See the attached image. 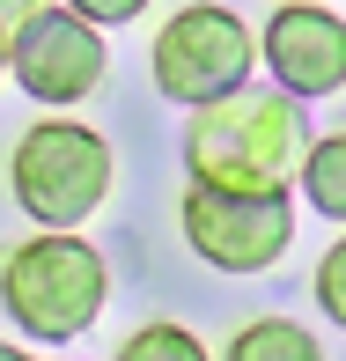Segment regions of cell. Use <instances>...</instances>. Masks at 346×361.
Wrapping results in <instances>:
<instances>
[{
    "instance_id": "4",
    "label": "cell",
    "mask_w": 346,
    "mask_h": 361,
    "mask_svg": "<svg viewBox=\"0 0 346 361\" xmlns=\"http://www.w3.org/2000/svg\"><path fill=\"white\" fill-rule=\"evenodd\" d=\"M155 89L170 96V104H221V96L251 89V59H258V37L243 30L236 8H221V0H192V8H177L170 23L155 30Z\"/></svg>"
},
{
    "instance_id": "14",
    "label": "cell",
    "mask_w": 346,
    "mask_h": 361,
    "mask_svg": "<svg viewBox=\"0 0 346 361\" xmlns=\"http://www.w3.org/2000/svg\"><path fill=\"white\" fill-rule=\"evenodd\" d=\"M0 361H37V354H23V347H0Z\"/></svg>"
},
{
    "instance_id": "12",
    "label": "cell",
    "mask_w": 346,
    "mask_h": 361,
    "mask_svg": "<svg viewBox=\"0 0 346 361\" xmlns=\"http://www.w3.org/2000/svg\"><path fill=\"white\" fill-rule=\"evenodd\" d=\"M37 15H52V0H0V59L23 44V30L37 23Z\"/></svg>"
},
{
    "instance_id": "7",
    "label": "cell",
    "mask_w": 346,
    "mask_h": 361,
    "mask_svg": "<svg viewBox=\"0 0 346 361\" xmlns=\"http://www.w3.org/2000/svg\"><path fill=\"white\" fill-rule=\"evenodd\" d=\"M266 67L288 96H332L346 89V15L317 8V0H280L266 23Z\"/></svg>"
},
{
    "instance_id": "13",
    "label": "cell",
    "mask_w": 346,
    "mask_h": 361,
    "mask_svg": "<svg viewBox=\"0 0 346 361\" xmlns=\"http://www.w3.org/2000/svg\"><path fill=\"white\" fill-rule=\"evenodd\" d=\"M67 8L81 23H96V30H118V23H133V15H147V0H67Z\"/></svg>"
},
{
    "instance_id": "15",
    "label": "cell",
    "mask_w": 346,
    "mask_h": 361,
    "mask_svg": "<svg viewBox=\"0 0 346 361\" xmlns=\"http://www.w3.org/2000/svg\"><path fill=\"white\" fill-rule=\"evenodd\" d=\"M0 74H8V59H0Z\"/></svg>"
},
{
    "instance_id": "11",
    "label": "cell",
    "mask_w": 346,
    "mask_h": 361,
    "mask_svg": "<svg viewBox=\"0 0 346 361\" xmlns=\"http://www.w3.org/2000/svg\"><path fill=\"white\" fill-rule=\"evenodd\" d=\"M317 310H324V317H332L339 332H346V236L317 258Z\"/></svg>"
},
{
    "instance_id": "6",
    "label": "cell",
    "mask_w": 346,
    "mask_h": 361,
    "mask_svg": "<svg viewBox=\"0 0 346 361\" xmlns=\"http://www.w3.org/2000/svg\"><path fill=\"white\" fill-rule=\"evenodd\" d=\"M8 74L23 81L37 104H81V96L104 81V30L81 23L74 8H52L23 30V44L8 52Z\"/></svg>"
},
{
    "instance_id": "2",
    "label": "cell",
    "mask_w": 346,
    "mask_h": 361,
    "mask_svg": "<svg viewBox=\"0 0 346 361\" xmlns=\"http://www.w3.org/2000/svg\"><path fill=\"white\" fill-rule=\"evenodd\" d=\"M104 295H111V266H104V251L81 243V236L37 228L30 243H15V251L0 258V310H8L30 339H44V347L81 339L96 324V310H104Z\"/></svg>"
},
{
    "instance_id": "10",
    "label": "cell",
    "mask_w": 346,
    "mask_h": 361,
    "mask_svg": "<svg viewBox=\"0 0 346 361\" xmlns=\"http://www.w3.org/2000/svg\"><path fill=\"white\" fill-rule=\"evenodd\" d=\"M111 361H214L199 347V332H185V324H170V317H155V324H140L133 339H125Z\"/></svg>"
},
{
    "instance_id": "1",
    "label": "cell",
    "mask_w": 346,
    "mask_h": 361,
    "mask_svg": "<svg viewBox=\"0 0 346 361\" xmlns=\"http://www.w3.org/2000/svg\"><path fill=\"white\" fill-rule=\"evenodd\" d=\"M309 126L288 89H236L221 104L192 111L185 126V170L206 192H236V200H280L302 177Z\"/></svg>"
},
{
    "instance_id": "9",
    "label": "cell",
    "mask_w": 346,
    "mask_h": 361,
    "mask_svg": "<svg viewBox=\"0 0 346 361\" xmlns=\"http://www.w3.org/2000/svg\"><path fill=\"white\" fill-rule=\"evenodd\" d=\"M302 192H309V207H317L324 221H346V126H339V133H324V140H309V155H302Z\"/></svg>"
},
{
    "instance_id": "8",
    "label": "cell",
    "mask_w": 346,
    "mask_h": 361,
    "mask_svg": "<svg viewBox=\"0 0 346 361\" xmlns=\"http://www.w3.org/2000/svg\"><path fill=\"white\" fill-rule=\"evenodd\" d=\"M221 361H324V347H317V332L295 324V317H251L228 339Z\"/></svg>"
},
{
    "instance_id": "3",
    "label": "cell",
    "mask_w": 346,
    "mask_h": 361,
    "mask_svg": "<svg viewBox=\"0 0 346 361\" xmlns=\"http://www.w3.org/2000/svg\"><path fill=\"white\" fill-rule=\"evenodd\" d=\"M111 177H118L111 140L96 133V126H74V118L30 126V133L15 140V155H8L15 207L37 228H52V236H74V228L111 200Z\"/></svg>"
},
{
    "instance_id": "5",
    "label": "cell",
    "mask_w": 346,
    "mask_h": 361,
    "mask_svg": "<svg viewBox=\"0 0 346 361\" xmlns=\"http://www.w3.org/2000/svg\"><path fill=\"white\" fill-rule=\"evenodd\" d=\"M177 228L185 243L221 273H266L280 266V251L295 243V200H236V192H206L192 185L185 207H177Z\"/></svg>"
},
{
    "instance_id": "16",
    "label": "cell",
    "mask_w": 346,
    "mask_h": 361,
    "mask_svg": "<svg viewBox=\"0 0 346 361\" xmlns=\"http://www.w3.org/2000/svg\"><path fill=\"white\" fill-rule=\"evenodd\" d=\"M317 8H324V0H317Z\"/></svg>"
}]
</instances>
